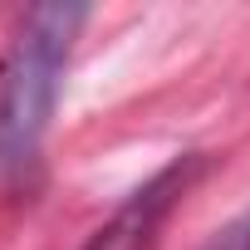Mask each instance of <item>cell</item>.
Listing matches in <instances>:
<instances>
[{
    "label": "cell",
    "instance_id": "obj_2",
    "mask_svg": "<svg viewBox=\"0 0 250 250\" xmlns=\"http://www.w3.org/2000/svg\"><path fill=\"white\" fill-rule=\"evenodd\" d=\"M196 172H201V152H182V157H172L167 167H157L128 201H123V206L83 240V250H147L152 230L162 226V216L177 206V196L191 187Z\"/></svg>",
    "mask_w": 250,
    "mask_h": 250
},
{
    "label": "cell",
    "instance_id": "obj_1",
    "mask_svg": "<svg viewBox=\"0 0 250 250\" xmlns=\"http://www.w3.org/2000/svg\"><path fill=\"white\" fill-rule=\"evenodd\" d=\"M88 5H30L0 49V177L25 172L54 123L59 83Z\"/></svg>",
    "mask_w": 250,
    "mask_h": 250
},
{
    "label": "cell",
    "instance_id": "obj_3",
    "mask_svg": "<svg viewBox=\"0 0 250 250\" xmlns=\"http://www.w3.org/2000/svg\"><path fill=\"white\" fill-rule=\"evenodd\" d=\"M201 250H250V206H245L235 221H226Z\"/></svg>",
    "mask_w": 250,
    "mask_h": 250
}]
</instances>
